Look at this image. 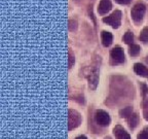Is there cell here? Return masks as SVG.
I'll list each match as a JSON object with an SVG mask.
<instances>
[{
    "label": "cell",
    "instance_id": "cell-1",
    "mask_svg": "<svg viewBox=\"0 0 148 139\" xmlns=\"http://www.w3.org/2000/svg\"><path fill=\"white\" fill-rule=\"evenodd\" d=\"M121 17H123L121 12H120V10H115V12H112L110 16L103 19V22L107 23L108 25H110L111 27L114 28V29H117L120 26V24H121Z\"/></svg>",
    "mask_w": 148,
    "mask_h": 139
},
{
    "label": "cell",
    "instance_id": "cell-2",
    "mask_svg": "<svg viewBox=\"0 0 148 139\" xmlns=\"http://www.w3.org/2000/svg\"><path fill=\"white\" fill-rule=\"evenodd\" d=\"M81 124V116L79 112L73 109H69L68 111V129L71 130L77 128Z\"/></svg>",
    "mask_w": 148,
    "mask_h": 139
},
{
    "label": "cell",
    "instance_id": "cell-3",
    "mask_svg": "<svg viewBox=\"0 0 148 139\" xmlns=\"http://www.w3.org/2000/svg\"><path fill=\"white\" fill-rule=\"evenodd\" d=\"M146 12V5L144 3L139 2L134 5L132 8V19L136 23H140L143 20V17Z\"/></svg>",
    "mask_w": 148,
    "mask_h": 139
},
{
    "label": "cell",
    "instance_id": "cell-4",
    "mask_svg": "<svg viewBox=\"0 0 148 139\" xmlns=\"http://www.w3.org/2000/svg\"><path fill=\"white\" fill-rule=\"evenodd\" d=\"M111 61L113 64H121L125 62V53L120 46H115L110 52Z\"/></svg>",
    "mask_w": 148,
    "mask_h": 139
},
{
    "label": "cell",
    "instance_id": "cell-5",
    "mask_svg": "<svg viewBox=\"0 0 148 139\" xmlns=\"http://www.w3.org/2000/svg\"><path fill=\"white\" fill-rule=\"evenodd\" d=\"M95 118H96V122H97L100 126H103V127H106V126H108L109 124H110V122H111L109 114L104 110H97V112H96V116H95Z\"/></svg>",
    "mask_w": 148,
    "mask_h": 139
},
{
    "label": "cell",
    "instance_id": "cell-6",
    "mask_svg": "<svg viewBox=\"0 0 148 139\" xmlns=\"http://www.w3.org/2000/svg\"><path fill=\"white\" fill-rule=\"evenodd\" d=\"M88 78V83H90V88L92 89V90H95L98 85V81H99V70H98V68H94L90 71Z\"/></svg>",
    "mask_w": 148,
    "mask_h": 139
},
{
    "label": "cell",
    "instance_id": "cell-7",
    "mask_svg": "<svg viewBox=\"0 0 148 139\" xmlns=\"http://www.w3.org/2000/svg\"><path fill=\"white\" fill-rule=\"evenodd\" d=\"M113 133L117 139H131L129 133L119 125L115 126V128L113 129Z\"/></svg>",
    "mask_w": 148,
    "mask_h": 139
},
{
    "label": "cell",
    "instance_id": "cell-8",
    "mask_svg": "<svg viewBox=\"0 0 148 139\" xmlns=\"http://www.w3.org/2000/svg\"><path fill=\"white\" fill-rule=\"evenodd\" d=\"M112 8V3L110 0H101L100 1L99 7H98V12L100 14H105Z\"/></svg>",
    "mask_w": 148,
    "mask_h": 139
},
{
    "label": "cell",
    "instance_id": "cell-9",
    "mask_svg": "<svg viewBox=\"0 0 148 139\" xmlns=\"http://www.w3.org/2000/svg\"><path fill=\"white\" fill-rule=\"evenodd\" d=\"M134 71L136 72L138 75H140V76H143V77L148 76V69L143 64L136 63V64L134 65Z\"/></svg>",
    "mask_w": 148,
    "mask_h": 139
},
{
    "label": "cell",
    "instance_id": "cell-10",
    "mask_svg": "<svg viewBox=\"0 0 148 139\" xmlns=\"http://www.w3.org/2000/svg\"><path fill=\"white\" fill-rule=\"evenodd\" d=\"M101 37H102V43H103V45L105 47L111 45V43L113 41V35L111 34L110 32H107V31H103L101 34Z\"/></svg>",
    "mask_w": 148,
    "mask_h": 139
},
{
    "label": "cell",
    "instance_id": "cell-11",
    "mask_svg": "<svg viewBox=\"0 0 148 139\" xmlns=\"http://www.w3.org/2000/svg\"><path fill=\"white\" fill-rule=\"evenodd\" d=\"M127 120H129V126H130V128H131V129H134V128H136L137 126H138V124H139L138 114H132V116L127 118Z\"/></svg>",
    "mask_w": 148,
    "mask_h": 139
},
{
    "label": "cell",
    "instance_id": "cell-12",
    "mask_svg": "<svg viewBox=\"0 0 148 139\" xmlns=\"http://www.w3.org/2000/svg\"><path fill=\"white\" fill-rule=\"evenodd\" d=\"M132 114H133V107H131V106L125 107V108L121 109V110L119 111L120 118H129L130 116H132Z\"/></svg>",
    "mask_w": 148,
    "mask_h": 139
},
{
    "label": "cell",
    "instance_id": "cell-13",
    "mask_svg": "<svg viewBox=\"0 0 148 139\" xmlns=\"http://www.w3.org/2000/svg\"><path fill=\"white\" fill-rule=\"evenodd\" d=\"M140 51H141V47H140L138 44H132L129 50V54L131 56H133V57H136V56L139 55Z\"/></svg>",
    "mask_w": 148,
    "mask_h": 139
},
{
    "label": "cell",
    "instance_id": "cell-14",
    "mask_svg": "<svg viewBox=\"0 0 148 139\" xmlns=\"http://www.w3.org/2000/svg\"><path fill=\"white\" fill-rule=\"evenodd\" d=\"M123 41L127 44H133V41H134V35H133V33L127 31V32L123 35Z\"/></svg>",
    "mask_w": 148,
    "mask_h": 139
},
{
    "label": "cell",
    "instance_id": "cell-15",
    "mask_svg": "<svg viewBox=\"0 0 148 139\" xmlns=\"http://www.w3.org/2000/svg\"><path fill=\"white\" fill-rule=\"evenodd\" d=\"M140 39L141 41H143L144 43L148 42V28H144L142 30L141 34H140Z\"/></svg>",
    "mask_w": 148,
    "mask_h": 139
},
{
    "label": "cell",
    "instance_id": "cell-16",
    "mask_svg": "<svg viewBox=\"0 0 148 139\" xmlns=\"http://www.w3.org/2000/svg\"><path fill=\"white\" fill-rule=\"evenodd\" d=\"M74 56L72 55V53H71V51H69V62H68V67H69V69L70 68H72V66L74 65Z\"/></svg>",
    "mask_w": 148,
    "mask_h": 139
},
{
    "label": "cell",
    "instance_id": "cell-17",
    "mask_svg": "<svg viewBox=\"0 0 148 139\" xmlns=\"http://www.w3.org/2000/svg\"><path fill=\"white\" fill-rule=\"evenodd\" d=\"M137 138L138 139H148V131L145 130V131H143L142 133H140Z\"/></svg>",
    "mask_w": 148,
    "mask_h": 139
},
{
    "label": "cell",
    "instance_id": "cell-18",
    "mask_svg": "<svg viewBox=\"0 0 148 139\" xmlns=\"http://www.w3.org/2000/svg\"><path fill=\"white\" fill-rule=\"evenodd\" d=\"M115 1L119 4H129L132 0H115Z\"/></svg>",
    "mask_w": 148,
    "mask_h": 139
},
{
    "label": "cell",
    "instance_id": "cell-19",
    "mask_svg": "<svg viewBox=\"0 0 148 139\" xmlns=\"http://www.w3.org/2000/svg\"><path fill=\"white\" fill-rule=\"evenodd\" d=\"M75 139H88V138H86V136H84V135H81V136L76 137Z\"/></svg>",
    "mask_w": 148,
    "mask_h": 139
},
{
    "label": "cell",
    "instance_id": "cell-20",
    "mask_svg": "<svg viewBox=\"0 0 148 139\" xmlns=\"http://www.w3.org/2000/svg\"><path fill=\"white\" fill-rule=\"evenodd\" d=\"M105 139H111V138H110V137H106Z\"/></svg>",
    "mask_w": 148,
    "mask_h": 139
},
{
    "label": "cell",
    "instance_id": "cell-21",
    "mask_svg": "<svg viewBox=\"0 0 148 139\" xmlns=\"http://www.w3.org/2000/svg\"><path fill=\"white\" fill-rule=\"evenodd\" d=\"M146 61H147V63H148V56H147V59H146Z\"/></svg>",
    "mask_w": 148,
    "mask_h": 139
},
{
    "label": "cell",
    "instance_id": "cell-22",
    "mask_svg": "<svg viewBox=\"0 0 148 139\" xmlns=\"http://www.w3.org/2000/svg\"></svg>",
    "mask_w": 148,
    "mask_h": 139
}]
</instances>
